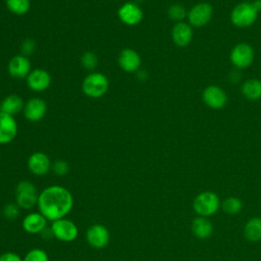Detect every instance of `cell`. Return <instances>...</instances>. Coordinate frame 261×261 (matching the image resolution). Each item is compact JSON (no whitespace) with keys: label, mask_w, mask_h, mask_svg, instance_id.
<instances>
[{"label":"cell","mask_w":261,"mask_h":261,"mask_svg":"<svg viewBox=\"0 0 261 261\" xmlns=\"http://www.w3.org/2000/svg\"><path fill=\"white\" fill-rule=\"evenodd\" d=\"M39 212L47 220L55 221L64 218L72 209L73 197L69 190L59 185H53L45 188L38 199Z\"/></svg>","instance_id":"1"},{"label":"cell","mask_w":261,"mask_h":261,"mask_svg":"<svg viewBox=\"0 0 261 261\" xmlns=\"http://www.w3.org/2000/svg\"><path fill=\"white\" fill-rule=\"evenodd\" d=\"M109 89V81L102 72L93 71L83 81L82 90L90 98H100L106 94Z\"/></svg>","instance_id":"2"},{"label":"cell","mask_w":261,"mask_h":261,"mask_svg":"<svg viewBox=\"0 0 261 261\" xmlns=\"http://www.w3.org/2000/svg\"><path fill=\"white\" fill-rule=\"evenodd\" d=\"M221 203L219 197L213 192H202L196 196L193 208L199 216L209 217L214 215L220 208Z\"/></svg>","instance_id":"3"},{"label":"cell","mask_w":261,"mask_h":261,"mask_svg":"<svg viewBox=\"0 0 261 261\" xmlns=\"http://www.w3.org/2000/svg\"><path fill=\"white\" fill-rule=\"evenodd\" d=\"M39 193L35 185L29 180H21L15 188V202L19 208L31 209L38 204Z\"/></svg>","instance_id":"4"},{"label":"cell","mask_w":261,"mask_h":261,"mask_svg":"<svg viewBox=\"0 0 261 261\" xmlns=\"http://www.w3.org/2000/svg\"><path fill=\"white\" fill-rule=\"evenodd\" d=\"M258 12L249 2H243L237 5L231 11V21L239 28H247L253 24L257 18Z\"/></svg>","instance_id":"5"},{"label":"cell","mask_w":261,"mask_h":261,"mask_svg":"<svg viewBox=\"0 0 261 261\" xmlns=\"http://www.w3.org/2000/svg\"><path fill=\"white\" fill-rule=\"evenodd\" d=\"M51 231L57 240L66 243L74 241L79 234L76 224L65 217L52 221Z\"/></svg>","instance_id":"6"},{"label":"cell","mask_w":261,"mask_h":261,"mask_svg":"<svg viewBox=\"0 0 261 261\" xmlns=\"http://www.w3.org/2000/svg\"><path fill=\"white\" fill-rule=\"evenodd\" d=\"M86 239L91 247L95 249H103L110 241V232L105 225L96 223L88 228Z\"/></svg>","instance_id":"7"},{"label":"cell","mask_w":261,"mask_h":261,"mask_svg":"<svg viewBox=\"0 0 261 261\" xmlns=\"http://www.w3.org/2000/svg\"><path fill=\"white\" fill-rule=\"evenodd\" d=\"M254 59L253 48L247 43L237 44L230 53V60L237 68H246Z\"/></svg>","instance_id":"8"},{"label":"cell","mask_w":261,"mask_h":261,"mask_svg":"<svg viewBox=\"0 0 261 261\" xmlns=\"http://www.w3.org/2000/svg\"><path fill=\"white\" fill-rule=\"evenodd\" d=\"M118 18L126 25H136L144 17L142 8L135 2H125L117 10Z\"/></svg>","instance_id":"9"},{"label":"cell","mask_w":261,"mask_h":261,"mask_svg":"<svg viewBox=\"0 0 261 261\" xmlns=\"http://www.w3.org/2000/svg\"><path fill=\"white\" fill-rule=\"evenodd\" d=\"M213 14L212 6L207 2H202L196 4L189 12L188 18L191 24L200 28L207 24Z\"/></svg>","instance_id":"10"},{"label":"cell","mask_w":261,"mask_h":261,"mask_svg":"<svg viewBox=\"0 0 261 261\" xmlns=\"http://www.w3.org/2000/svg\"><path fill=\"white\" fill-rule=\"evenodd\" d=\"M7 70L9 75L13 79H27L29 73L32 71L31 61L27 56L22 54L15 55L9 60Z\"/></svg>","instance_id":"11"},{"label":"cell","mask_w":261,"mask_h":261,"mask_svg":"<svg viewBox=\"0 0 261 261\" xmlns=\"http://www.w3.org/2000/svg\"><path fill=\"white\" fill-rule=\"evenodd\" d=\"M22 112L29 121L37 122L45 116L47 112V104L42 98L34 97L24 103Z\"/></svg>","instance_id":"12"},{"label":"cell","mask_w":261,"mask_h":261,"mask_svg":"<svg viewBox=\"0 0 261 261\" xmlns=\"http://www.w3.org/2000/svg\"><path fill=\"white\" fill-rule=\"evenodd\" d=\"M25 80L28 87L34 92L46 91L51 85V75L43 68L32 69Z\"/></svg>","instance_id":"13"},{"label":"cell","mask_w":261,"mask_h":261,"mask_svg":"<svg viewBox=\"0 0 261 261\" xmlns=\"http://www.w3.org/2000/svg\"><path fill=\"white\" fill-rule=\"evenodd\" d=\"M17 135V122L13 116L0 112V144L12 142Z\"/></svg>","instance_id":"14"},{"label":"cell","mask_w":261,"mask_h":261,"mask_svg":"<svg viewBox=\"0 0 261 261\" xmlns=\"http://www.w3.org/2000/svg\"><path fill=\"white\" fill-rule=\"evenodd\" d=\"M203 101L206 105L213 109H220L227 103L225 92L217 86H209L203 92Z\"/></svg>","instance_id":"15"},{"label":"cell","mask_w":261,"mask_h":261,"mask_svg":"<svg viewBox=\"0 0 261 261\" xmlns=\"http://www.w3.org/2000/svg\"><path fill=\"white\" fill-rule=\"evenodd\" d=\"M141 63V56L136 50L130 48L123 49L118 56V65L125 72H137Z\"/></svg>","instance_id":"16"},{"label":"cell","mask_w":261,"mask_h":261,"mask_svg":"<svg viewBox=\"0 0 261 261\" xmlns=\"http://www.w3.org/2000/svg\"><path fill=\"white\" fill-rule=\"evenodd\" d=\"M28 168L35 175H44L51 168V161L44 152H35L28 159Z\"/></svg>","instance_id":"17"},{"label":"cell","mask_w":261,"mask_h":261,"mask_svg":"<svg viewBox=\"0 0 261 261\" xmlns=\"http://www.w3.org/2000/svg\"><path fill=\"white\" fill-rule=\"evenodd\" d=\"M47 219L40 212H32L22 219V228L31 234L39 233L46 228Z\"/></svg>","instance_id":"18"},{"label":"cell","mask_w":261,"mask_h":261,"mask_svg":"<svg viewBox=\"0 0 261 261\" xmlns=\"http://www.w3.org/2000/svg\"><path fill=\"white\" fill-rule=\"evenodd\" d=\"M171 37L176 46L186 47L190 44L193 38L192 28L186 22H177L172 29Z\"/></svg>","instance_id":"19"},{"label":"cell","mask_w":261,"mask_h":261,"mask_svg":"<svg viewBox=\"0 0 261 261\" xmlns=\"http://www.w3.org/2000/svg\"><path fill=\"white\" fill-rule=\"evenodd\" d=\"M24 102L22 98L16 94H11L5 97L0 103V112L6 113L8 115L18 114L23 110Z\"/></svg>","instance_id":"20"},{"label":"cell","mask_w":261,"mask_h":261,"mask_svg":"<svg viewBox=\"0 0 261 261\" xmlns=\"http://www.w3.org/2000/svg\"><path fill=\"white\" fill-rule=\"evenodd\" d=\"M192 231L198 239L206 240L210 238L213 232V224L207 217L199 216L192 222Z\"/></svg>","instance_id":"21"},{"label":"cell","mask_w":261,"mask_h":261,"mask_svg":"<svg viewBox=\"0 0 261 261\" xmlns=\"http://www.w3.org/2000/svg\"><path fill=\"white\" fill-rule=\"evenodd\" d=\"M244 233L250 242H258L261 240V218L253 217L249 219L245 225Z\"/></svg>","instance_id":"22"},{"label":"cell","mask_w":261,"mask_h":261,"mask_svg":"<svg viewBox=\"0 0 261 261\" xmlns=\"http://www.w3.org/2000/svg\"><path fill=\"white\" fill-rule=\"evenodd\" d=\"M243 95L249 100H258L261 98V81L251 79L244 83L242 86Z\"/></svg>","instance_id":"23"},{"label":"cell","mask_w":261,"mask_h":261,"mask_svg":"<svg viewBox=\"0 0 261 261\" xmlns=\"http://www.w3.org/2000/svg\"><path fill=\"white\" fill-rule=\"evenodd\" d=\"M7 9L15 15H23L31 8V0H5Z\"/></svg>","instance_id":"24"},{"label":"cell","mask_w":261,"mask_h":261,"mask_svg":"<svg viewBox=\"0 0 261 261\" xmlns=\"http://www.w3.org/2000/svg\"><path fill=\"white\" fill-rule=\"evenodd\" d=\"M221 207L225 213L233 215L241 212V210L243 209V203L237 197H229V198H226L221 203Z\"/></svg>","instance_id":"25"},{"label":"cell","mask_w":261,"mask_h":261,"mask_svg":"<svg viewBox=\"0 0 261 261\" xmlns=\"http://www.w3.org/2000/svg\"><path fill=\"white\" fill-rule=\"evenodd\" d=\"M167 14L170 19L180 22L182 19H185L188 16V12L186 8L180 4H172L169 6L167 10Z\"/></svg>","instance_id":"26"},{"label":"cell","mask_w":261,"mask_h":261,"mask_svg":"<svg viewBox=\"0 0 261 261\" xmlns=\"http://www.w3.org/2000/svg\"><path fill=\"white\" fill-rule=\"evenodd\" d=\"M81 63L84 68L88 70H94L98 65V57L92 51H87L82 55Z\"/></svg>","instance_id":"27"},{"label":"cell","mask_w":261,"mask_h":261,"mask_svg":"<svg viewBox=\"0 0 261 261\" xmlns=\"http://www.w3.org/2000/svg\"><path fill=\"white\" fill-rule=\"evenodd\" d=\"M23 261H49L48 254L43 249L35 248L30 250L23 257Z\"/></svg>","instance_id":"28"},{"label":"cell","mask_w":261,"mask_h":261,"mask_svg":"<svg viewBox=\"0 0 261 261\" xmlns=\"http://www.w3.org/2000/svg\"><path fill=\"white\" fill-rule=\"evenodd\" d=\"M36 49H37L36 42L33 39L28 38V39L23 40L20 45V52H21L20 54L28 57V56L32 55L36 51Z\"/></svg>","instance_id":"29"},{"label":"cell","mask_w":261,"mask_h":261,"mask_svg":"<svg viewBox=\"0 0 261 261\" xmlns=\"http://www.w3.org/2000/svg\"><path fill=\"white\" fill-rule=\"evenodd\" d=\"M52 169L55 174L62 176V175H65L68 173L69 166L66 161H64L62 159H57L54 161V163L52 165Z\"/></svg>","instance_id":"30"},{"label":"cell","mask_w":261,"mask_h":261,"mask_svg":"<svg viewBox=\"0 0 261 261\" xmlns=\"http://www.w3.org/2000/svg\"><path fill=\"white\" fill-rule=\"evenodd\" d=\"M18 214H19V207L17 204L8 203L3 208V215L9 220H14L15 218H17Z\"/></svg>","instance_id":"31"},{"label":"cell","mask_w":261,"mask_h":261,"mask_svg":"<svg viewBox=\"0 0 261 261\" xmlns=\"http://www.w3.org/2000/svg\"><path fill=\"white\" fill-rule=\"evenodd\" d=\"M0 261H23V259L16 253L5 252L0 255Z\"/></svg>","instance_id":"32"},{"label":"cell","mask_w":261,"mask_h":261,"mask_svg":"<svg viewBox=\"0 0 261 261\" xmlns=\"http://www.w3.org/2000/svg\"><path fill=\"white\" fill-rule=\"evenodd\" d=\"M137 76H138V79L139 80H141V81H145L147 77H148V73H147V71L146 70H138L137 71Z\"/></svg>","instance_id":"33"},{"label":"cell","mask_w":261,"mask_h":261,"mask_svg":"<svg viewBox=\"0 0 261 261\" xmlns=\"http://www.w3.org/2000/svg\"><path fill=\"white\" fill-rule=\"evenodd\" d=\"M251 4L253 5V7L256 9L257 12H259L261 10V0H253V2H251Z\"/></svg>","instance_id":"34"}]
</instances>
